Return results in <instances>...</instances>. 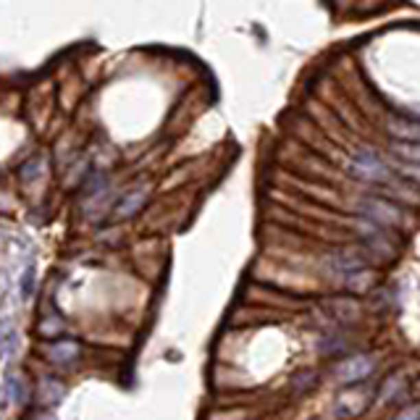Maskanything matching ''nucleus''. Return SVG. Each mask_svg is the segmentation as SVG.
Wrapping results in <instances>:
<instances>
[{
    "label": "nucleus",
    "instance_id": "1",
    "mask_svg": "<svg viewBox=\"0 0 420 420\" xmlns=\"http://www.w3.org/2000/svg\"><path fill=\"white\" fill-rule=\"evenodd\" d=\"M360 210L371 218V224H378V226L405 224V210L397 208L389 200H381V197H365L360 202Z\"/></svg>",
    "mask_w": 420,
    "mask_h": 420
},
{
    "label": "nucleus",
    "instance_id": "2",
    "mask_svg": "<svg viewBox=\"0 0 420 420\" xmlns=\"http://www.w3.org/2000/svg\"><path fill=\"white\" fill-rule=\"evenodd\" d=\"M349 171L352 176L358 179H365V181H384L389 176L386 165L378 161V155H373L371 150H360L352 161H349Z\"/></svg>",
    "mask_w": 420,
    "mask_h": 420
},
{
    "label": "nucleus",
    "instance_id": "3",
    "mask_svg": "<svg viewBox=\"0 0 420 420\" xmlns=\"http://www.w3.org/2000/svg\"><path fill=\"white\" fill-rule=\"evenodd\" d=\"M373 373V360L368 358V355H355V358H349L339 365V381H345V384H355V381H362V378H368V375Z\"/></svg>",
    "mask_w": 420,
    "mask_h": 420
},
{
    "label": "nucleus",
    "instance_id": "4",
    "mask_svg": "<svg viewBox=\"0 0 420 420\" xmlns=\"http://www.w3.org/2000/svg\"><path fill=\"white\" fill-rule=\"evenodd\" d=\"M386 132L394 139H399V142H415V145H420V121L389 116L386 119Z\"/></svg>",
    "mask_w": 420,
    "mask_h": 420
},
{
    "label": "nucleus",
    "instance_id": "5",
    "mask_svg": "<svg viewBox=\"0 0 420 420\" xmlns=\"http://www.w3.org/2000/svg\"><path fill=\"white\" fill-rule=\"evenodd\" d=\"M79 342L74 339H60V342H53V345L47 347V358L53 362H58V365H66V362H71L79 358Z\"/></svg>",
    "mask_w": 420,
    "mask_h": 420
},
{
    "label": "nucleus",
    "instance_id": "6",
    "mask_svg": "<svg viewBox=\"0 0 420 420\" xmlns=\"http://www.w3.org/2000/svg\"><path fill=\"white\" fill-rule=\"evenodd\" d=\"M331 266H334L336 270H342L345 276H349V273H355V270H362V268H365L362 257H360V255H355V253H349V250L334 253V255H331Z\"/></svg>",
    "mask_w": 420,
    "mask_h": 420
},
{
    "label": "nucleus",
    "instance_id": "7",
    "mask_svg": "<svg viewBox=\"0 0 420 420\" xmlns=\"http://www.w3.org/2000/svg\"><path fill=\"white\" fill-rule=\"evenodd\" d=\"M145 200H148V192H145V189L129 192V195L124 197L119 205H116V218H132L137 210L145 205Z\"/></svg>",
    "mask_w": 420,
    "mask_h": 420
},
{
    "label": "nucleus",
    "instance_id": "8",
    "mask_svg": "<svg viewBox=\"0 0 420 420\" xmlns=\"http://www.w3.org/2000/svg\"><path fill=\"white\" fill-rule=\"evenodd\" d=\"M391 150H394V155L405 158V163H420V145H415V142H394Z\"/></svg>",
    "mask_w": 420,
    "mask_h": 420
},
{
    "label": "nucleus",
    "instance_id": "9",
    "mask_svg": "<svg viewBox=\"0 0 420 420\" xmlns=\"http://www.w3.org/2000/svg\"><path fill=\"white\" fill-rule=\"evenodd\" d=\"M347 284L352 286L355 292H365L368 286L373 284V273L371 270H355V273L347 276Z\"/></svg>",
    "mask_w": 420,
    "mask_h": 420
},
{
    "label": "nucleus",
    "instance_id": "10",
    "mask_svg": "<svg viewBox=\"0 0 420 420\" xmlns=\"http://www.w3.org/2000/svg\"><path fill=\"white\" fill-rule=\"evenodd\" d=\"M16 347V334L14 329H8L5 320H0V355H11Z\"/></svg>",
    "mask_w": 420,
    "mask_h": 420
},
{
    "label": "nucleus",
    "instance_id": "11",
    "mask_svg": "<svg viewBox=\"0 0 420 420\" xmlns=\"http://www.w3.org/2000/svg\"><path fill=\"white\" fill-rule=\"evenodd\" d=\"M40 389H45V402H47V405L58 402L60 397H63V386H60L58 381H53V378H45V381L40 384Z\"/></svg>",
    "mask_w": 420,
    "mask_h": 420
},
{
    "label": "nucleus",
    "instance_id": "12",
    "mask_svg": "<svg viewBox=\"0 0 420 420\" xmlns=\"http://www.w3.org/2000/svg\"><path fill=\"white\" fill-rule=\"evenodd\" d=\"M60 329H63V323H60L58 318H47V320L40 323V334H43V336H56Z\"/></svg>",
    "mask_w": 420,
    "mask_h": 420
},
{
    "label": "nucleus",
    "instance_id": "13",
    "mask_svg": "<svg viewBox=\"0 0 420 420\" xmlns=\"http://www.w3.org/2000/svg\"><path fill=\"white\" fill-rule=\"evenodd\" d=\"M40 171H43V161H40V158H34V161H30V163L21 168V179H24V181L34 179Z\"/></svg>",
    "mask_w": 420,
    "mask_h": 420
},
{
    "label": "nucleus",
    "instance_id": "14",
    "mask_svg": "<svg viewBox=\"0 0 420 420\" xmlns=\"http://www.w3.org/2000/svg\"><path fill=\"white\" fill-rule=\"evenodd\" d=\"M399 174H402L405 179H412L420 184V163H402L399 165Z\"/></svg>",
    "mask_w": 420,
    "mask_h": 420
},
{
    "label": "nucleus",
    "instance_id": "15",
    "mask_svg": "<svg viewBox=\"0 0 420 420\" xmlns=\"http://www.w3.org/2000/svg\"><path fill=\"white\" fill-rule=\"evenodd\" d=\"M397 420H420V405H415V407H410V410H405L402 415Z\"/></svg>",
    "mask_w": 420,
    "mask_h": 420
},
{
    "label": "nucleus",
    "instance_id": "16",
    "mask_svg": "<svg viewBox=\"0 0 420 420\" xmlns=\"http://www.w3.org/2000/svg\"><path fill=\"white\" fill-rule=\"evenodd\" d=\"M27 420H53V418L47 415L45 410H34V412H30V415H27Z\"/></svg>",
    "mask_w": 420,
    "mask_h": 420
},
{
    "label": "nucleus",
    "instance_id": "17",
    "mask_svg": "<svg viewBox=\"0 0 420 420\" xmlns=\"http://www.w3.org/2000/svg\"><path fill=\"white\" fill-rule=\"evenodd\" d=\"M32 292V270H27V276H24V294H30Z\"/></svg>",
    "mask_w": 420,
    "mask_h": 420
}]
</instances>
